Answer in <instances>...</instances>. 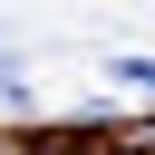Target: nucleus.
<instances>
[{
	"mask_svg": "<svg viewBox=\"0 0 155 155\" xmlns=\"http://www.w3.org/2000/svg\"><path fill=\"white\" fill-rule=\"evenodd\" d=\"M107 78H116V87H136V97H155V58H136V48H116V58H107Z\"/></svg>",
	"mask_w": 155,
	"mask_h": 155,
	"instance_id": "obj_1",
	"label": "nucleus"
}]
</instances>
